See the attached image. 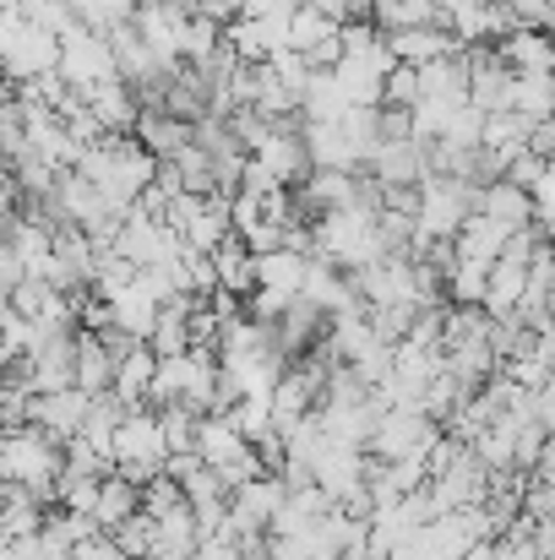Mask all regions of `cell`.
Returning <instances> with one entry per match:
<instances>
[{
	"instance_id": "obj_23",
	"label": "cell",
	"mask_w": 555,
	"mask_h": 560,
	"mask_svg": "<svg viewBox=\"0 0 555 560\" xmlns=\"http://www.w3.org/2000/svg\"><path fill=\"white\" fill-rule=\"evenodd\" d=\"M137 495H142V490H137V485H126V479L109 468V474L99 479V501H93V512H88V517H93V523L109 534L115 523H126V517L137 512Z\"/></svg>"
},
{
	"instance_id": "obj_5",
	"label": "cell",
	"mask_w": 555,
	"mask_h": 560,
	"mask_svg": "<svg viewBox=\"0 0 555 560\" xmlns=\"http://www.w3.org/2000/svg\"><path fill=\"white\" fill-rule=\"evenodd\" d=\"M289 490L273 479V474H262V479H251V485H240V490H229V534H267V517L278 512V501H284Z\"/></svg>"
},
{
	"instance_id": "obj_40",
	"label": "cell",
	"mask_w": 555,
	"mask_h": 560,
	"mask_svg": "<svg viewBox=\"0 0 555 560\" xmlns=\"http://www.w3.org/2000/svg\"><path fill=\"white\" fill-rule=\"evenodd\" d=\"M109 539H115V550H120V556H142L148 560V550H153V517L131 512L126 523H115V528H109Z\"/></svg>"
},
{
	"instance_id": "obj_24",
	"label": "cell",
	"mask_w": 555,
	"mask_h": 560,
	"mask_svg": "<svg viewBox=\"0 0 555 560\" xmlns=\"http://www.w3.org/2000/svg\"><path fill=\"white\" fill-rule=\"evenodd\" d=\"M474 212L496 218L501 229H523V223H529V190L507 186V180H490V186H479V201H474Z\"/></svg>"
},
{
	"instance_id": "obj_39",
	"label": "cell",
	"mask_w": 555,
	"mask_h": 560,
	"mask_svg": "<svg viewBox=\"0 0 555 560\" xmlns=\"http://www.w3.org/2000/svg\"><path fill=\"white\" fill-rule=\"evenodd\" d=\"M223 126H229V137H234L245 153H256V148L267 142V115H256L251 104H234V109L223 115Z\"/></svg>"
},
{
	"instance_id": "obj_34",
	"label": "cell",
	"mask_w": 555,
	"mask_h": 560,
	"mask_svg": "<svg viewBox=\"0 0 555 560\" xmlns=\"http://www.w3.org/2000/svg\"><path fill=\"white\" fill-rule=\"evenodd\" d=\"M485 261H452L447 272V305H479L485 300Z\"/></svg>"
},
{
	"instance_id": "obj_37",
	"label": "cell",
	"mask_w": 555,
	"mask_h": 560,
	"mask_svg": "<svg viewBox=\"0 0 555 560\" xmlns=\"http://www.w3.org/2000/svg\"><path fill=\"white\" fill-rule=\"evenodd\" d=\"M71 5V16L82 22V27H93V33H104V27H115V22H126L131 11H137V0H66Z\"/></svg>"
},
{
	"instance_id": "obj_36",
	"label": "cell",
	"mask_w": 555,
	"mask_h": 560,
	"mask_svg": "<svg viewBox=\"0 0 555 560\" xmlns=\"http://www.w3.org/2000/svg\"><path fill=\"white\" fill-rule=\"evenodd\" d=\"M284 33H289V49H311L316 38H327V33H333V22L305 0V5H294V11L284 16Z\"/></svg>"
},
{
	"instance_id": "obj_12",
	"label": "cell",
	"mask_w": 555,
	"mask_h": 560,
	"mask_svg": "<svg viewBox=\"0 0 555 560\" xmlns=\"http://www.w3.org/2000/svg\"><path fill=\"white\" fill-rule=\"evenodd\" d=\"M82 104L93 109V120H99L104 131H131V120H137V98H131V88H126L120 77L88 82V88H82Z\"/></svg>"
},
{
	"instance_id": "obj_7",
	"label": "cell",
	"mask_w": 555,
	"mask_h": 560,
	"mask_svg": "<svg viewBox=\"0 0 555 560\" xmlns=\"http://www.w3.org/2000/svg\"><path fill=\"white\" fill-rule=\"evenodd\" d=\"M360 170H366L370 180H381V186H419L425 180V142H414V137L375 142L366 159H360Z\"/></svg>"
},
{
	"instance_id": "obj_2",
	"label": "cell",
	"mask_w": 555,
	"mask_h": 560,
	"mask_svg": "<svg viewBox=\"0 0 555 560\" xmlns=\"http://www.w3.org/2000/svg\"><path fill=\"white\" fill-rule=\"evenodd\" d=\"M55 38H60V60H55V71H60L71 88H88V82L115 77V55H109L104 33H93V27L71 22V27H66V33H55Z\"/></svg>"
},
{
	"instance_id": "obj_31",
	"label": "cell",
	"mask_w": 555,
	"mask_h": 560,
	"mask_svg": "<svg viewBox=\"0 0 555 560\" xmlns=\"http://www.w3.org/2000/svg\"><path fill=\"white\" fill-rule=\"evenodd\" d=\"M507 109H518V115H529V120L555 115V77H512Z\"/></svg>"
},
{
	"instance_id": "obj_14",
	"label": "cell",
	"mask_w": 555,
	"mask_h": 560,
	"mask_svg": "<svg viewBox=\"0 0 555 560\" xmlns=\"http://www.w3.org/2000/svg\"><path fill=\"white\" fill-rule=\"evenodd\" d=\"M207 256H212V272H218V289H229V294H251L256 289V256L245 250V240L229 229L218 245H207Z\"/></svg>"
},
{
	"instance_id": "obj_13",
	"label": "cell",
	"mask_w": 555,
	"mask_h": 560,
	"mask_svg": "<svg viewBox=\"0 0 555 560\" xmlns=\"http://www.w3.org/2000/svg\"><path fill=\"white\" fill-rule=\"evenodd\" d=\"M278 186H300L305 175H311V159H305V142L300 137H289V131H267V142L251 153Z\"/></svg>"
},
{
	"instance_id": "obj_8",
	"label": "cell",
	"mask_w": 555,
	"mask_h": 560,
	"mask_svg": "<svg viewBox=\"0 0 555 560\" xmlns=\"http://www.w3.org/2000/svg\"><path fill=\"white\" fill-rule=\"evenodd\" d=\"M430 495H436V506H441V512L479 506V501H485V463L463 446V452H458V463H452L447 474H436V479H430Z\"/></svg>"
},
{
	"instance_id": "obj_41",
	"label": "cell",
	"mask_w": 555,
	"mask_h": 560,
	"mask_svg": "<svg viewBox=\"0 0 555 560\" xmlns=\"http://www.w3.org/2000/svg\"><path fill=\"white\" fill-rule=\"evenodd\" d=\"M381 104L414 109V104H419V71H414V66H392V71L381 77Z\"/></svg>"
},
{
	"instance_id": "obj_1",
	"label": "cell",
	"mask_w": 555,
	"mask_h": 560,
	"mask_svg": "<svg viewBox=\"0 0 555 560\" xmlns=\"http://www.w3.org/2000/svg\"><path fill=\"white\" fill-rule=\"evenodd\" d=\"M55 60H60V38L49 27H38L33 16L0 5V71L11 82H27L38 71H55Z\"/></svg>"
},
{
	"instance_id": "obj_17",
	"label": "cell",
	"mask_w": 555,
	"mask_h": 560,
	"mask_svg": "<svg viewBox=\"0 0 555 560\" xmlns=\"http://www.w3.org/2000/svg\"><path fill=\"white\" fill-rule=\"evenodd\" d=\"M507 234L512 229H501L496 218H485V212H469L463 223H458V234H452V250H458V261H496L501 256V245H507Z\"/></svg>"
},
{
	"instance_id": "obj_10",
	"label": "cell",
	"mask_w": 555,
	"mask_h": 560,
	"mask_svg": "<svg viewBox=\"0 0 555 560\" xmlns=\"http://www.w3.org/2000/svg\"><path fill=\"white\" fill-rule=\"evenodd\" d=\"M496 60L512 66L518 77H551L555 71V49L545 27H512L507 38H496Z\"/></svg>"
},
{
	"instance_id": "obj_21",
	"label": "cell",
	"mask_w": 555,
	"mask_h": 560,
	"mask_svg": "<svg viewBox=\"0 0 555 560\" xmlns=\"http://www.w3.org/2000/svg\"><path fill=\"white\" fill-rule=\"evenodd\" d=\"M223 234H229V190H207V196L196 201V212L185 218L181 240L196 245V250H207V245H218Z\"/></svg>"
},
{
	"instance_id": "obj_51",
	"label": "cell",
	"mask_w": 555,
	"mask_h": 560,
	"mask_svg": "<svg viewBox=\"0 0 555 560\" xmlns=\"http://www.w3.org/2000/svg\"><path fill=\"white\" fill-rule=\"evenodd\" d=\"M190 16H207V22H234L240 16V0H190Z\"/></svg>"
},
{
	"instance_id": "obj_45",
	"label": "cell",
	"mask_w": 555,
	"mask_h": 560,
	"mask_svg": "<svg viewBox=\"0 0 555 560\" xmlns=\"http://www.w3.org/2000/svg\"><path fill=\"white\" fill-rule=\"evenodd\" d=\"M333 27H344V22H370V0H311Z\"/></svg>"
},
{
	"instance_id": "obj_3",
	"label": "cell",
	"mask_w": 555,
	"mask_h": 560,
	"mask_svg": "<svg viewBox=\"0 0 555 560\" xmlns=\"http://www.w3.org/2000/svg\"><path fill=\"white\" fill-rule=\"evenodd\" d=\"M185 5H170V0H137L131 11V27L142 38V49L159 60V66H175L181 60V27H185Z\"/></svg>"
},
{
	"instance_id": "obj_48",
	"label": "cell",
	"mask_w": 555,
	"mask_h": 560,
	"mask_svg": "<svg viewBox=\"0 0 555 560\" xmlns=\"http://www.w3.org/2000/svg\"><path fill=\"white\" fill-rule=\"evenodd\" d=\"M523 148H529L534 159H555V115H545V120H529Z\"/></svg>"
},
{
	"instance_id": "obj_4",
	"label": "cell",
	"mask_w": 555,
	"mask_h": 560,
	"mask_svg": "<svg viewBox=\"0 0 555 560\" xmlns=\"http://www.w3.org/2000/svg\"><path fill=\"white\" fill-rule=\"evenodd\" d=\"M88 392H77V386H60V392H33L27 397V424H38V430H49L55 441H71L77 430H82V419H88Z\"/></svg>"
},
{
	"instance_id": "obj_19",
	"label": "cell",
	"mask_w": 555,
	"mask_h": 560,
	"mask_svg": "<svg viewBox=\"0 0 555 560\" xmlns=\"http://www.w3.org/2000/svg\"><path fill=\"white\" fill-rule=\"evenodd\" d=\"M414 71H419V98H441V104H463L469 98V66H463V55H441V60H425Z\"/></svg>"
},
{
	"instance_id": "obj_35",
	"label": "cell",
	"mask_w": 555,
	"mask_h": 560,
	"mask_svg": "<svg viewBox=\"0 0 555 560\" xmlns=\"http://www.w3.org/2000/svg\"><path fill=\"white\" fill-rule=\"evenodd\" d=\"M223 419L234 424L240 441H262V435H273V408H267V397H240Z\"/></svg>"
},
{
	"instance_id": "obj_29",
	"label": "cell",
	"mask_w": 555,
	"mask_h": 560,
	"mask_svg": "<svg viewBox=\"0 0 555 560\" xmlns=\"http://www.w3.org/2000/svg\"><path fill=\"white\" fill-rule=\"evenodd\" d=\"M300 272H305V256L300 250H262L256 256V289L300 294Z\"/></svg>"
},
{
	"instance_id": "obj_22",
	"label": "cell",
	"mask_w": 555,
	"mask_h": 560,
	"mask_svg": "<svg viewBox=\"0 0 555 560\" xmlns=\"http://www.w3.org/2000/svg\"><path fill=\"white\" fill-rule=\"evenodd\" d=\"M153 371H159L153 349H148V343H137L131 354H120V360H115V381H109V392H115L126 408H142V392H148Z\"/></svg>"
},
{
	"instance_id": "obj_28",
	"label": "cell",
	"mask_w": 555,
	"mask_h": 560,
	"mask_svg": "<svg viewBox=\"0 0 555 560\" xmlns=\"http://www.w3.org/2000/svg\"><path fill=\"white\" fill-rule=\"evenodd\" d=\"M153 419H159V441H164V452H196V424H201L196 408H185L181 397H175V402L153 408Z\"/></svg>"
},
{
	"instance_id": "obj_11",
	"label": "cell",
	"mask_w": 555,
	"mask_h": 560,
	"mask_svg": "<svg viewBox=\"0 0 555 560\" xmlns=\"http://www.w3.org/2000/svg\"><path fill=\"white\" fill-rule=\"evenodd\" d=\"M386 38V55L397 66H425V60H441V55H458V38L436 22H419V27H392L381 33Z\"/></svg>"
},
{
	"instance_id": "obj_16",
	"label": "cell",
	"mask_w": 555,
	"mask_h": 560,
	"mask_svg": "<svg viewBox=\"0 0 555 560\" xmlns=\"http://www.w3.org/2000/svg\"><path fill=\"white\" fill-rule=\"evenodd\" d=\"M300 142H305L311 170H360V159H355V148L344 142L338 120H305V126H300Z\"/></svg>"
},
{
	"instance_id": "obj_15",
	"label": "cell",
	"mask_w": 555,
	"mask_h": 560,
	"mask_svg": "<svg viewBox=\"0 0 555 560\" xmlns=\"http://www.w3.org/2000/svg\"><path fill=\"white\" fill-rule=\"evenodd\" d=\"M115 457H148V463H164V441H159V419L153 408H131L120 413L115 424V446H109V463Z\"/></svg>"
},
{
	"instance_id": "obj_46",
	"label": "cell",
	"mask_w": 555,
	"mask_h": 560,
	"mask_svg": "<svg viewBox=\"0 0 555 560\" xmlns=\"http://www.w3.org/2000/svg\"><path fill=\"white\" fill-rule=\"evenodd\" d=\"M300 60H305L311 71H333V66L344 60V44H338V27H333L327 38H316L311 49H300Z\"/></svg>"
},
{
	"instance_id": "obj_52",
	"label": "cell",
	"mask_w": 555,
	"mask_h": 560,
	"mask_svg": "<svg viewBox=\"0 0 555 560\" xmlns=\"http://www.w3.org/2000/svg\"><path fill=\"white\" fill-rule=\"evenodd\" d=\"M458 560H490V539H474V545H463V556Z\"/></svg>"
},
{
	"instance_id": "obj_53",
	"label": "cell",
	"mask_w": 555,
	"mask_h": 560,
	"mask_svg": "<svg viewBox=\"0 0 555 560\" xmlns=\"http://www.w3.org/2000/svg\"><path fill=\"white\" fill-rule=\"evenodd\" d=\"M120 560H142V556H120Z\"/></svg>"
},
{
	"instance_id": "obj_27",
	"label": "cell",
	"mask_w": 555,
	"mask_h": 560,
	"mask_svg": "<svg viewBox=\"0 0 555 560\" xmlns=\"http://www.w3.org/2000/svg\"><path fill=\"white\" fill-rule=\"evenodd\" d=\"M370 22L381 33L392 27H419V22H436L441 27V5L436 0H370Z\"/></svg>"
},
{
	"instance_id": "obj_42",
	"label": "cell",
	"mask_w": 555,
	"mask_h": 560,
	"mask_svg": "<svg viewBox=\"0 0 555 560\" xmlns=\"http://www.w3.org/2000/svg\"><path fill=\"white\" fill-rule=\"evenodd\" d=\"M419 485H425V463H419V457H392V463H386V485H381V490L408 495V490H419Z\"/></svg>"
},
{
	"instance_id": "obj_38",
	"label": "cell",
	"mask_w": 555,
	"mask_h": 560,
	"mask_svg": "<svg viewBox=\"0 0 555 560\" xmlns=\"http://www.w3.org/2000/svg\"><path fill=\"white\" fill-rule=\"evenodd\" d=\"M175 506H185V490L170 474H153V479L142 485V495H137V512H142V517H164V512H175Z\"/></svg>"
},
{
	"instance_id": "obj_26",
	"label": "cell",
	"mask_w": 555,
	"mask_h": 560,
	"mask_svg": "<svg viewBox=\"0 0 555 560\" xmlns=\"http://www.w3.org/2000/svg\"><path fill=\"white\" fill-rule=\"evenodd\" d=\"M344 109H349V98L338 93L333 71H311L305 88H300V115H305V120H338Z\"/></svg>"
},
{
	"instance_id": "obj_32",
	"label": "cell",
	"mask_w": 555,
	"mask_h": 560,
	"mask_svg": "<svg viewBox=\"0 0 555 560\" xmlns=\"http://www.w3.org/2000/svg\"><path fill=\"white\" fill-rule=\"evenodd\" d=\"M170 170H175V180H181V190H190V196H207V190H218L212 186V159L196 148V142H185V148H175L170 159H164Z\"/></svg>"
},
{
	"instance_id": "obj_6",
	"label": "cell",
	"mask_w": 555,
	"mask_h": 560,
	"mask_svg": "<svg viewBox=\"0 0 555 560\" xmlns=\"http://www.w3.org/2000/svg\"><path fill=\"white\" fill-rule=\"evenodd\" d=\"M397 60L386 55V38L366 49V55H344L338 66H333V82H338V93L349 98V104H381V77L392 71Z\"/></svg>"
},
{
	"instance_id": "obj_9",
	"label": "cell",
	"mask_w": 555,
	"mask_h": 560,
	"mask_svg": "<svg viewBox=\"0 0 555 560\" xmlns=\"http://www.w3.org/2000/svg\"><path fill=\"white\" fill-rule=\"evenodd\" d=\"M300 300H311V305H316V311H327V316H338V311L360 305V300H355V289H349V272H344V267H333L327 256H305Z\"/></svg>"
},
{
	"instance_id": "obj_49",
	"label": "cell",
	"mask_w": 555,
	"mask_h": 560,
	"mask_svg": "<svg viewBox=\"0 0 555 560\" xmlns=\"http://www.w3.org/2000/svg\"><path fill=\"white\" fill-rule=\"evenodd\" d=\"M490 560H540V556H534L529 539H518V534H496V539H490Z\"/></svg>"
},
{
	"instance_id": "obj_44",
	"label": "cell",
	"mask_w": 555,
	"mask_h": 560,
	"mask_svg": "<svg viewBox=\"0 0 555 560\" xmlns=\"http://www.w3.org/2000/svg\"><path fill=\"white\" fill-rule=\"evenodd\" d=\"M27 397H33V392L0 381V430H22V424H27Z\"/></svg>"
},
{
	"instance_id": "obj_18",
	"label": "cell",
	"mask_w": 555,
	"mask_h": 560,
	"mask_svg": "<svg viewBox=\"0 0 555 560\" xmlns=\"http://www.w3.org/2000/svg\"><path fill=\"white\" fill-rule=\"evenodd\" d=\"M109 381H115V360L104 354V343H99L93 332H82V327H77V349H71V386H77V392H88V397H99V392H109Z\"/></svg>"
},
{
	"instance_id": "obj_30",
	"label": "cell",
	"mask_w": 555,
	"mask_h": 560,
	"mask_svg": "<svg viewBox=\"0 0 555 560\" xmlns=\"http://www.w3.org/2000/svg\"><path fill=\"white\" fill-rule=\"evenodd\" d=\"M153 316H159V305H153L137 283H131V289H120V294L109 300V322H115V327H126L131 338H148V332H153Z\"/></svg>"
},
{
	"instance_id": "obj_47",
	"label": "cell",
	"mask_w": 555,
	"mask_h": 560,
	"mask_svg": "<svg viewBox=\"0 0 555 560\" xmlns=\"http://www.w3.org/2000/svg\"><path fill=\"white\" fill-rule=\"evenodd\" d=\"M71 560H120V550H115V539H109L104 528H93L88 539L71 545Z\"/></svg>"
},
{
	"instance_id": "obj_50",
	"label": "cell",
	"mask_w": 555,
	"mask_h": 560,
	"mask_svg": "<svg viewBox=\"0 0 555 560\" xmlns=\"http://www.w3.org/2000/svg\"><path fill=\"white\" fill-rule=\"evenodd\" d=\"M115 474H120L126 485H137V490H142V485L159 474V463H148V457H115Z\"/></svg>"
},
{
	"instance_id": "obj_43",
	"label": "cell",
	"mask_w": 555,
	"mask_h": 560,
	"mask_svg": "<svg viewBox=\"0 0 555 560\" xmlns=\"http://www.w3.org/2000/svg\"><path fill=\"white\" fill-rule=\"evenodd\" d=\"M181 490H185V506H201V501H223V495H229V490H223V479H218L207 463H201V468L185 479Z\"/></svg>"
},
{
	"instance_id": "obj_33",
	"label": "cell",
	"mask_w": 555,
	"mask_h": 560,
	"mask_svg": "<svg viewBox=\"0 0 555 560\" xmlns=\"http://www.w3.org/2000/svg\"><path fill=\"white\" fill-rule=\"evenodd\" d=\"M408 322H414V305H366V327H370V338L375 343H403V332H408Z\"/></svg>"
},
{
	"instance_id": "obj_20",
	"label": "cell",
	"mask_w": 555,
	"mask_h": 560,
	"mask_svg": "<svg viewBox=\"0 0 555 560\" xmlns=\"http://www.w3.org/2000/svg\"><path fill=\"white\" fill-rule=\"evenodd\" d=\"M131 137L153 153V159H170L175 148L190 142V126L175 120V115H164V109H137V120H131Z\"/></svg>"
},
{
	"instance_id": "obj_25",
	"label": "cell",
	"mask_w": 555,
	"mask_h": 560,
	"mask_svg": "<svg viewBox=\"0 0 555 560\" xmlns=\"http://www.w3.org/2000/svg\"><path fill=\"white\" fill-rule=\"evenodd\" d=\"M523 283H529V272H523L518 261H501V256H496L490 272H485V300H479V305H485L490 316H507V311L518 305Z\"/></svg>"
}]
</instances>
